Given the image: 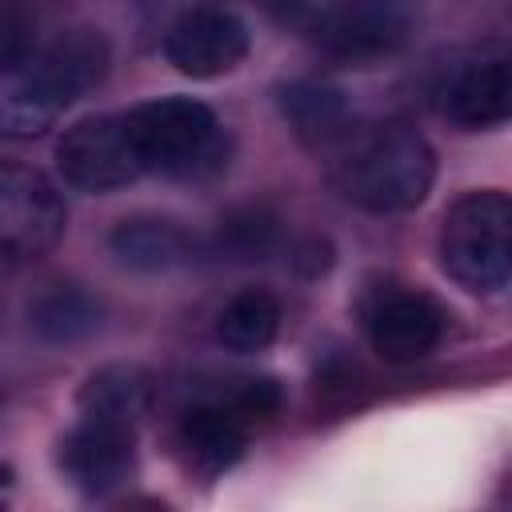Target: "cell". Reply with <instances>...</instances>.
Masks as SVG:
<instances>
[{
  "label": "cell",
  "mask_w": 512,
  "mask_h": 512,
  "mask_svg": "<svg viewBox=\"0 0 512 512\" xmlns=\"http://www.w3.org/2000/svg\"><path fill=\"white\" fill-rule=\"evenodd\" d=\"M264 8V16L280 28H312L316 12L324 8L320 0H256Z\"/></svg>",
  "instance_id": "obj_21"
},
{
  "label": "cell",
  "mask_w": 512,
  "mask_h": 512,
  "mask_svg": "<svg viewBox=\"0 0 512 512\" xmlns=\"http://www.w3.org/2000/svg\"><path fill=\"white\" fill-rule=\"evenodd\" d=\"M436 248L444 272L460 288L500 296L512 276V200L500 188L464 192L444 212Z\"/></svg>",
  "instance_id": "obj_4"
},
{
  "label": "cell",
  "mask_w": 512,
  "mask_h": 512,
  "mask_svg": "<svg viewBox=\"0 0 512 512\" xmlns=\"http://www.w3.org/2000/svg\"><path fill=\"white\" fill-rule=\"evenodd\" d=\"M56 168H60L64 184H72L76 192H92V196L116 192L144 176V164H140V152H136L124 112L76 120L56 144Z\"/></svg>",
  "instance_id": "obj_9"
},
{
  "label": "cell",
  "mask_w": 512,
  "mask_h": 512,
  "mask_svg": "<svg viewBox=\"0 0 512 512\" xmlns=\"http://www.w3.org/2000/svg\"><path fill=\"white\" fill-rule=\"evenodd\" d=\"M280 300L268 292V288H244L236 292L220 316H216V340L236 352V356H252V352H264L276 332H280Z\"/></svg>",
  "instance_id": "obj_18"
},
{
  "label": "cell",
  "mask_w": 512,
  "mask_h": 512,
  "mask_svg": "<svg viewBox=\"0 0 512 512\" xmlns=\"http://www.w3.org/2000/svg\"><path fill=\"white\" fill-rule=\"evenodd\" d=\"M108 252L132 268V272H172L188 260H196L200 252V240L172 216H152V212H140V216H124L120 224H112L108 232Z\"/></svg>",
  "instance_id": "obj_13"
},
{
  "label": "cell",
  "mask_w": 512,
  "mask_h": 512,
  "mask_svg": "<svg viewBox=\"0 0 512 512\" xmlns=\"http://www.w3.org/2000/svg\"><path fill=\"white\" fill-rule=\"evenodd\" d=\"M196 400H216V404L232 408L244 420H264V416L280 412L284 392H280V384L272 376H228V380H216Z\"/></svg>",
  "instance_id": "obj_19"
},
{
  "label": "cell",
  "mask_w": 512,
  "mask_h": 512,
  "mask_svg": "<svg viewBox=\"0 0 512 512\" xmlns=\"http://www.w3.org/2000/svg\"><path fill=\"white\" fill-rule=\"evenodd\" d=\"M364 340L388 364H412L440 348L448 332V312L436 296L404 280H376L356 304Z\"/></svg>",
  "instance_id": "obj_5"
},
{
  "label": "cell",
  "mask_w": 512,
  "mask_h": 512,
  "mask_svg": "<svg viewBox=\"0 0 512 512\" xmlns=\"http://www.w3.org/2000/svg\"><path fill=\"white\" fill-rule=\"evenodd\" d=\"M32 16L16 0H0V68L32 52Z\"/></svg>",
  "instance_id": "obj_20"
},
{
  "label": "cell",
  "mask_w": 512,
  "mask_h": 512,
  "mask_svg": "<svg viewBox=\"0 0 512 512\" xmlns=\"http://www.w3.org/2000/svg\"><path fill=\"white\" fill-rule=\"evenodd\" d=\"M64 224V196L44 172L28 164H0V268H20L52 252Z\"/></svg>",
  "instance_id": "obj_7"
},
{
  "label": "cell",
  "mask_w": 512,
  "mask_h": 512,
  "mask_svg": "<svg viewBox=\"0 0 512 512\" xmlns=\"http://www.w3.org/2000/svg\"><path fill=\"white\" fill-rule=\"evenodd\" d=\"M176 448L200 476L228 472L248 448V420L216 400H192L176 424Z\"/></svg>",
  "instance_id": "obj_12"
},
{
  "label": "cell",
  "mask_w": 512,
  "mask_h": 512,
  "mask_svg": "<svg viewBox=\"0 0 512 512\" xmlns=\"http://www.w3.org/2000/svg\"><path fill=\"white\" fill-rule=\"evenodd\" d=\"M60 468L80 492L108 496L136 468V428L80 416V424L60 444Z\"/></svg>",
  "instance_id": "obj_11"
},
{
  "label": "cell",
  "mask_w": 512,
  "mask_h": 512,
  "mask_svg": "<svg viewBox=\"0 0 512 512\" xmlns=\"http://www.w3.org/2000/svg\"><path fill=\"white\" fill-rule=\"evenodd\" d=\"M280 116L288 120V128L296 132V140H304L308 148H332L348 128H352V104L344 96V88L328 84V80H288L276 92Z\"/></svg>",
  "instance_id": "obj_15"
},
{
  "label": "cell",
  "mask_w": 512,
  "mask_h": 512,
  "mask_svg": "<svg viewBox=\"0 0 512 512\" xmlns=\"http://www.w3.org/2000/svg\"><path fill=\"white\" fill-rule=\"evenodd\" d=\"M112 48L100 28H68L0 68V136H40L64 108L104 84Z\"/></svg>",
  "instance_id": "obj_1"
},
{
  "label": "cell",
  "mask_w": 512,
  "mask_h": 512,
  "mask_svg": "<svg viewBox=\"0 0 512 512\" xmlns=\"http://www.w3.org/2000/svg\"><path fill=\"white\" fill-rule=\"evenodd\" d=\"M144 172L168 180H208L228 164V132L192 96H160L124 112Z\"/></svg>",
  "instance_id": "obj_3"
},
{
  "label": "cell",
  "mask_w": 512,
  "mask_h": 512,
  "mask_svg": "<svg viewBox=\"0 0 512 512\" xmlns=\"http://www.w3.org/2000/svg\"><path fill=\"white\" fill-rule=\"evenodd\" d=\"M280 240H284V224L268 204H240L224 212V220L208 240V252L228 264H260L280 248Z\"/></svg>",
  "instance_id": "obj_17"
},
{
  "label": "cell",
  "mask_w": 512,
  "mask_h": 512,
  "mask_svg": "<svg viewBox=\"0 0 512 512\" xmlns=\"http://www.w3.org/2000/svg\"><path fill=\"white\" fill-rule=\"evenodd\" d=\"M248 24L232 8L200 4L180 12L164 32V56L180 76L216 80L248 56Z\"/></svg>",
  "instance_id": "obj_10"
},
{
  "label": "cell",
  "mask_w": 512,
  "mask_h": 512,
  "mask_svg": "<svg viewBox=\"0 0 512 512\" xmlns=\"http://www.w3.org/2000/svg\"><path fill=\"white\" fill-rule=\"evenodd\" d=\"M416 24V0H336L316 12L312 36L324 56L376 64L396 56Z\"/></svg>",
  "instance_id": "obj_8"
},
{
  "label": "cell",
  "mask_w": 512,
  "mask_h": 512,
  "mask_svg": "<svg viewBox=\"0 0 512 512\" xmlns=\"http://www.w3.org/2000/svg\"><path fill=\"white\" fill-rule=\"evenodd\" d=\"M156 404V380L140 364H104L96 368L76 396L84 420H104L120 428H140Z\"/></svg>",
  "instance_id": "obj_14"
},
{
  "label": "cell",
  "mask_w": 512,
  "mask_h": 512,
  "mask_svg": "<svg viewBox=\"0 0 512 512\" xmlns=\"http://www.w3.org/2000/svg\"><path fill=\"white\" fill-rule=\"evenodd\" d=\"M436 180L432 144L404 120L352 124L332 144V184L364 212L392 216L428 200Z\"/></svg>",
  "instance_id": "obj_2"
},
{
  "label": "cell",
  "mask_w": 512,
  "mask_h": 512,
  "mask_svg": "<svg viewBox=\"0 0 512 512\" xmlns=\"http://www.w3.org/2000/svg\"><path fill=\"white\" fill-rule=\"evenodd\" d=\"M432 104L448 124H456L464 132L504 124L512 112V52H508V44L484 40V44H472V48L448 56V64H440V72L432 80Z\"/></svg>",
  "instance_id": "obj_6"
},
{
  "label": "cell",
  "mask_w": 512,
  "mask_h": 512,
  "mask_svg": "<svg viewBox=\"0 0 512 512\" xmlns=\"http://www.w3.org/2000/svg\"><path fill=\"white\" fill-rule=\"evenodd\" d=\"M104 324V304L80 284H48L28 304V328L44 344H80Z\"/></svg>",
  "instance_id": "obj_16"
}]
</instances>
